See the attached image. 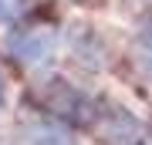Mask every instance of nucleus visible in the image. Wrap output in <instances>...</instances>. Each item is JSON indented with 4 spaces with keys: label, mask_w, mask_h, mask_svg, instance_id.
I'll return each mask as SVG.
<instances>
[{
    "label": "nucleus",
    "mask_w": 152,
    "mask_h": 145,
    "mask_svg": "<svg viewBox=\"0 0 152 145\" xmlns=\"http://www.w3.org/2000/svg\"><path fill=\"white\" fill-rule=\"evenodd\" d=\"M142 44H145V47H152V14L145 17V24H142Z\"/></svg>",
    "instance_id": "f03ea898"
},
{
    "label": "nucleus",
    "mask_w": 152,
    "mask_h": 145,
    "mask_svg": "<svg viewBox=\"0 0 152 145\" xmlns=\"http://www.w3.org/2000/svg\"><path fill=\"white\" fill-rule=\"evenodd\" d=\"M4 98H7V88H4V74H0V105H4Z\"/></svg>",
    "instance_id": "7ed1b4c3"
},
{
    "label": "nucleus",
    "mask_w": 152,
    "mask_h": 145,
    "mask_svg": "<svg viewBox=\"0 0 152 145\" xmlns=\"http://www.w3.org/2000/svg\"><path fill=\"white\" fill-rule=\"evenodd\" d=\"M20 10V0H0V20H10Z\"/></svg>",
    "instance_id": "f257e3e1"
}]
</instances>
